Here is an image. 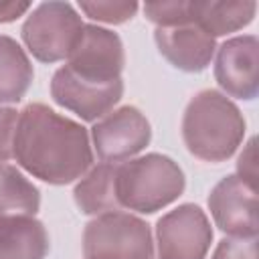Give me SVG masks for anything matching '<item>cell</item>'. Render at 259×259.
<instances>
[{
    "label": "cell",
    "instance_id": "cell-1",
    "mask_svg": "<svg viewBox=\"0 0 259 259\" xmlns=\"http://www.w3.org/2000/svg\"><path fill=\"white\" fill-rule=\"evenodd\" d=\"M14 160L47 184H71L93 166L89 132L45 103H28L18 113Z\"/></svg>",
    "mask_w": 259,
    "mask_h": 259
},
{
    "label": "cell",
    "instance_id": "cell-2",
    "mask_svg": "<svg viewBox=\"0 0 259 259\" xmlns=\"http://www.w3.org/2000/svg\"><path fill=\"white\" fill-rule=\"evenodd\" d=\"M245 132L247 123L241 109L217 89L198 91L182 115L184 146L204 162L229 160L243 144Z\"/></svg>",
    "mask_w": 259,
    "mask_h": 259
},
{
    "label": "cell",
    "instance_id": "cell-3",
    "mask_svg": "<svg viewBox=\"0 0 259 259\" xmlns=\"http://www.w3.org/2000/svg\"><path fill=\"white\" fill-rule=\"evenodd\" d=\"M186 178L178 162L164 154H144L117 164L115 196L119 208L154 214L178 200Z\"/></svg>",
    "mask_w": 259,
    "mask_h": 259
},
{
    "label": "cell",
    "instance_id": "cell-4",
    "mask_svg": "<svg viewBox=\"0 0 259 259\" xmlns=\"http://www.w3.org/2000/svg\"><path fill=\"white\" fill-rule=\"evenodd\" d=\"M83 18L69 2H40L26 16L20 36L40 63L67 61L83 34Z\"/></svg>",
    "mask_w": 259,
    "mask_h": 259
},
{
    "label": "cell",
    "instance_id": "cell-5",
    "mask_svg": "<svg viewBox=\"0 0 259 259\" xmlns=\"http://www.w3.org/2000/svg\"><path fill=\"white\" fill-rule=\"evenodd\" d=\"M85 259H152L154 239L150 225L123 210L91 219L83 231Z\"/></svg>",
    "mask_w": 259,
    "mask_h": 259
},
{
    "label": "cell",
    "instance_id": "cell-6",
    "mask_svg": "<svg viewBox=\"0 0 259 259\" xmlns=\"http://www.w3.org/2000/svg\"><path fill=\"white\" fill-rule=\"evenodd\" d=\"M212 243V227L206 212L184 202L162 214L156 223V245L160 259H206Z\"/></svg>",
    "mask_w": 259,
    "mask_h": 259
},
{
    "label": "cell",
    "instance_id": "cell-7",
    "mask_svg": "<svg viewBox=\"0 0 259 259\" xmlns=\"http://www.w3.org/2000/svg\"><path fill=\"white\" fill-rule=\"evenodd\" d=\"M123 65L125 53L119 34L99 24L83 26V34L65 63L67 71L77 79L99 85L119 81Z\"/></svg>",
    "mask_w": 259,
    "mask_h": 259
},
{
    "label": "cell",
    "instance_id": "cell-8",
    "mask_svg": "<svg viewBox=\"0 0 259 259\" xmlns=\"http://www.w3.org/2000/svg\"><path fill=\"white\" fill-rule=\"evenodd\" d=\"M152 140L148 117L134 105L111 109L91 127V142L101 162L117 164L140 154Z\"/></svg>",
    "mask_w": 259,
    "mask_h": 259
},
{
    "label": "cell",
    "instance_id": "cell-9",
    "mask_svg": "<svg viewBox=\"0 0 259 259\" xmlns=\"http://www.w3.org/2000/svg\"><path fill=\"white\" fill-rule=\"evenodd\" d=\"M208 210L214 225L233 239H257V190L237 174L221 178L208 194Z\"/></svg>",
    "mask_w": 259,
    "mask_h": 259
},
{
    "label": "cell",
    "instance_id": "cell-10",
    "mask_svg": "<svg viewBox=\"0 0 259 259\" xmlns=\"http://www.w3.org/2000/svg\"><path fill=\"white\" fill-rule=\"evenodd\" d=\"M214 79L229 97L251 101L259 93V40L239 34L217 49Z\"/></svg>",
    "mask_w": 259,
    "mask_h": 259
},
{
    "label": "cell",
    "instance_id": "cell-11",
    "mask_svg": "<svg viewBox=\"0 0 259 259\" xmlns=\"http://www.w3.org/2000/svg\"><path fill=\"white\" fill-rule=\"evenodd\" d=\"M123 95V81H115L109 85H99L91 81L77 79L67 71V67H59L51 79V97L57 105L69 109L79 115L83 121H97L107 115Z\"/></svg>",
    "mask_w": 259,
    "mask_h": 259
},
{
    "label": "cell",
    "instance_id": "cell-12",
    "mask_svg": "<svg viewBox=\"0 0 259 259\" xmlns=\"http://www.w3.org/2000/svg\"><path fill=\"white\" fill-rule=\"evenodd\" d=\"M154 40L160 55L176 69L186 73L204 71L217 51L212 36L202 32L196 24H182L172 28H156Z\"/></svg>",
    "mask_w": 259,
    "mask_h": 259
},
{
    "label": "cell",
    "instance_id": "cell-13",
    "mask_svg": "<svg viewBox=\"0 0 259 259\" xmlns=\"http://www.w3.org/2000/svg\"><path fill=\"white\" fill-rule=\"evenodd\" d=\"M253 0H190V18L208 36H225L249 26L255 18Z\"/></svg>",
    "mask_w": 259,
    "mask_h": 259
},
{
    "label": "cell",
    "instance_id": "cell-14",
    "mask_svg": "<svg viewBox=\"0 0 259 259\" xmlns=\"http://www.w3.org/2000/svg\"><path fill=\"white\" fill-rule=\"evenodd\" d=\"M49 233L45 225L28 214L0 219V259H45Z\"/></svg>",
    "mask_w": 259,
    "mask_h": 259
},
{
    "label": "cell",
    "instance_id": "cell-15",
    "mask_svg": "<svg viewBox=\"0 0 259 259\" xmlns=\"http://www.w3.org/2000/svg\"><path fill=\"white\" fill-rule=\"evenodd\" d=\"M115 170L117 164L101 162L79 178L73 188V198L83 214L99 217L105 212L121 210L115 196Z\"/></svg>",
    "mask_w": 259,
    "mask_h": 259
},
{
    "label": "cell",
    "instance_id": "cell-16",
    "mask_svg": "<svg viewBox=\"0 0 259 259\" xmlns=\"http://www.w3.org/2000/svg\"><path fill=\"white\" fill-rule=\"evenodd\" d=\"M34 79V69L24 49L8 34H0V105L18 103Z\"/></svg>",
    "mask_w": 259,
    "mask_h": 259
},
{
    "label": "cell",
    "instance_id": "cell-17",
    "mask_svg": "<svg viewBox=\"0 0 259 259\" xmlns=\"http://www.w3.org/2000/svg\"><path fill=\"white\" fill-rule=\"evenodd\" d=\"M40 208V190L16 166L0 164V219L28 214Z\"/></svg>",
    "mask_w": 259,
    "mask_h": 259
},
{
    "label": "cell",
    "instance_id": "cell-18",
    "mask_svg": "<svg viewBox=\"0 0 259 259\" xmlns=\"http://www.w3.org/2000/svg\"><path fill=\"white\" fill-rule=\"evenodd\" d=\"M144 14L156 28H172L182 24H192L190 18V0H164V2H146Z\"/></svg>",
    "mask_w": 259,
    "mask_h": 259
},
{
    "label": "cell",
    "instance_id": "cell-19",
    "mask_svg": "<svg viewBox=\"0 0 259 259\" xmlns=\"http://www.w3.org/2000/svg\"><path fill=\"white\" fill-rule=\"evenodd\" d=\"M81 12L97 22H105V24H121L127 22L136 16L140 4L138 2H113V0H81L79 2Z\"/></svg>",
    "mask_w": 259,
    "mask_h": 259
},
{
    "label": "cell",
    "instance_id": "cell-20",
    "mask_svg": "<svg viewBox=\"0 0 259 259\" xmlns=\"http://www.w3.org/2000/svg\"><path fill=\"white\" fill-rule=\"evenodd\" d=\"M210 259H257V239L225 237L214 247Z\"/></svg>",
    "mask_w": 259,
    "mask_h": 259
},
{
    "label": "cell",
    "instance_id": "cell-21",
    "mask_svg": "<svg viewBox=\"0 0 259 259\" xmlns=\"http://www.w3.org/2000/svg\"><path fill=\"white\" fill-rule=\"evenodd\" d=\"M18 113L14 107L0 105V164L14 158V134L18 123Z\"/></svg>",
    "mask_w": 259,
    "mask_h": 259
},
{
    "label": "cell",
    "instance_id": "cell-22",
    "mask_svg": "<svg viewBox=\"0 0 259 259\" xmlns=\"http://www.w3.org/2000/svg\"><path fill=\"white\" fill-rule=\"evenodd\" d=\"M237 178H241L247 186L255 188V178H257V166H255V140L251 138L241 152L237 160ZM257 190V188H255Z\"/></svg>",
    "mask_w": 259,
    "mask_h": 259
},
{
    "label": "cell",
    "instance_id": "cell-23",
    "mask_svg": "<svg viewBox=\"0 0 259 259\" xmlns=\"http://www.w3.org/2000/svg\"><path fill=\"white\" fill-rule=\"evenodd\" d=\"M30 8L28 2H0V24L14 22Z\"/></svg>",
    "mask_w": 259,
    "mask_h": 259
}]
</instances>
